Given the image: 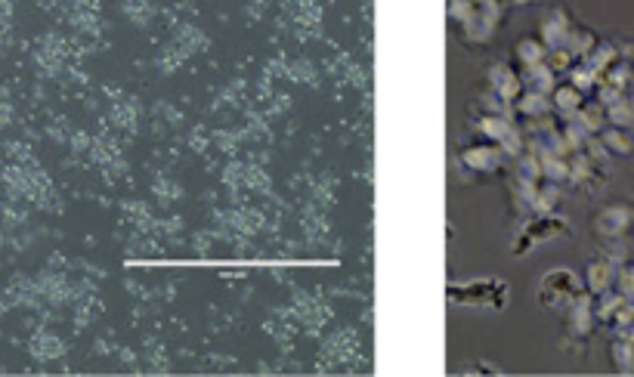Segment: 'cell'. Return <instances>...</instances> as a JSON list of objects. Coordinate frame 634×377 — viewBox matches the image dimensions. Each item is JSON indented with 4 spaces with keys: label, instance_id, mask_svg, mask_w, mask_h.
<instances>
[{
    "label": "cell",
    "instance_id": "6da1fadb",
    "mask_svg": "<svg viewBox=\"0 0 634 377\" xmlns=\"http://www.w3.org/2000/svg\"><path fill=\"white\" fill-rule=\"evenodd\" d=\"M449 300L464 306H483V310H505L508 285L502 279H477L467 285H449Z\"/></svg>",
    "mask_w": 634,
    "mask_h": 377
},
{
    "label": "cell",
    "instance_id": "7a4b0ae2",
    "mask_svg": "<svg viewBox=\"0 0 634 377\" xmlns=\"http://www.w3.org/2000/svg\"><path fill=\"white\" fill-rule=\"evenodd\" d=\"M585 294L576 272L570 269H554L539 285V303L551 306V310H570V306Z\"/></svg>",
    "mask_w": 634,
    "mask_h": 377
},
{
    "label": "cell",
    "instance_id": "3957f363",
    "mask_svg": "<svg viewBox=\"0 0 634 377\" xmlns=\"http://www.w3.org/2000/svg\"><path fill=\"white\" fill-rule=\"evenodd\" d=\"M560 235H570V223H566L563 217L557 214H542V217H532L520 238H517V245H514V257H523L529 254L536 245H545L551 242V238H560Z\"/></svg>",
    "mask_w": 634,
    "mask_h": 377
},
{
    "label": "cell",
    "instance_id": "277c9868",
    "mask_svg": "<svg viewBox=\"0 0 634 377\" xmlns=\"http://www.w3.org/2000/svg\"><path fill=\"white\" fill-rule=\"evenodd\" d=\"M594 229H597V235L610 238V242H622V238H628L634 232V208L625 201L607 204V208L597 214Z\"/></svg>",
    "mask_w": 634,
    "mask_h": 377
},
{
    "label": "cell",
    "instance_id": "5b68a950",
    "mask_svg": "<svg viewBox=\"0 0 634 377\" xmlns=\"http://www.w3.org/2000/svg\"><path fill=\"white\" fill-rule=\"evenodd\" d=\"M461 164L471 174H495L502 164V146L498 143H474L461 152Z\"/></svg>",
    "mask_w": 634,
    "mask_h": 377
},
{
    "label": "cell",
    "instance_id": "8992f818",
    "mask_svg": "<svg viewBox=\"0 0 634 377\" xmlns=\"http://www.w3.org/2000/svg\"><path fill=\"white\" fill-rule=\"evenodd\" d=\"M616 272H619V263L613 257H600V260L588 263V294L604 297L607 291H613Z\"/></svg>",
    "mask_w": 634,
    "mask_h": 377
},
{
    "label": "cell",
    "instance_id": "52a82bcc",
    "mask_svg": "<svg viewBox=\"0 0 634 377\" xmlns=\"http://www.w3.org/2000/svg\"><path fill=\"white\" fill-rule=\"evenodd\" d=\"M597 143L607 149V155H616V158H625L634 152V133L631 127H616V124H607L604 130L597 133Z\"/></svg>",
    "mask_w": 634,
    "mask_h": 377
},
{
    "label": "cell",
    "instance_id": "ba28073f",
    "mask_svg": "<svg viewBox=\"0 0 634 377\" xmlns=\"http://www.w3.org/2000/svg\"><path fill=\"white\" fill-rule=\"evenodd\" d=\"M551 106H554L557 112H563L566 118H576L579 109L585 106V93H582L573 81L557 84V87H554V96H551Z\"/></svg>",
    "mask_w": 634,
    "mask_h": 377
},
{
    "label": "cell",
    "instance_id": "9c48e42d",
    "mask_svg": "<svg viewBox=\"0 0 634 377\" xmlns=\"http://www.w3.org/2000/svg\"><path fill=\"white\" fill-rule=\"evenodd\" d=\"M514 56H517V62H520L523 68H532V65H542V62H545V47H542V41H536V38H523V41L517 44Z\"/></svg>",
    "mask_w": 634,
    "mask_h": 377
},
{
    "label": "cell",
    "instance_id": "30bf717a",
    "mask_svg": "<svg viewBox=\"0 0 634 377\" xmlns=\"http://www.w3.org/2000/svg\"><path fill=\"white\" fill-rule=\"evenodd\" d=\"M628 99H631V109H634V93H631V96H628Z\"/></svg>",
    "mask_w": 634,
    "mask_h": 377
},
{
    "label": "cell",
    "instance_id": "8fae6325",
    "mask_svg": "<svg viewBox=\"0 0 634 377\" xmlns=\"http://www.w3.org/2000/svg\"><path fill=\"white\" fill-rule=\"evenodd\" d=\"M517 4H529V0H517Z\"/></svg>",
    "mask_w": 634,
    "mask_h": 377
}]
</instances>
